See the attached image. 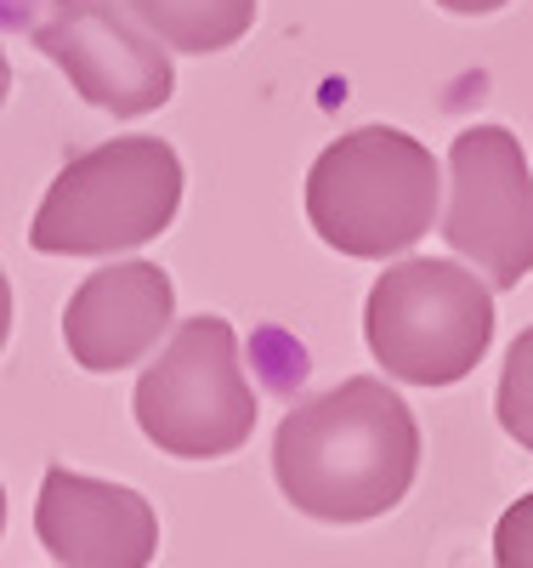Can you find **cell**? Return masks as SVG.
I'll list each match as a JSON object with an SVG mask.
<instances>
[{
	"label": "cell",
	"instance_id": "1",
	"mask_svg": "<svg viewBox=\"0 0 533 568\" xmlns=\"http://www.w3.org/2000/svg\"><path fill=\"white\" fill-rule=\"evenodd\" d=\"M420 471V426L398 387L352 375L324 398H301L273 433L284 500L318 524L386 517Z\"/></svg>",
	"mask_w": 533,
	"mask_h": 568
},
{
	"label": "cell",
	"instance_id": "2",
	"mask_svg": "<svg viewBox=\"0 0 533 568\" xmlns=\"http://www.w3.org/2000/svg\"><path fill=\"white\" fill-rule=\"evenodd\" d=\"M301 200L329 251L392 262L438 227L443 165L420 136L398 125H358L312 160Z\"/></svg>",
	"mask_w": 533,
	"mask_h": 568
},
{
	"label": "cell",
	"instance_id": "3",
	"mask_svg": "<svg viewBox=\"0 0 533 568\" xmlns=\"http://www.w3.org/2000/svg\"><path fill=\"white\" fill-rule=\"evenodd\" d=\"M182 160L165 136H109L74 154L34 211L40 256H120L160 240L182 211Z\"/></svg>",
	"mask_w": 533,
	"mask_h": 568
},
{
	"label": "cell",
	"instance_id": "4",
	"mask_svg": "<svg viewBox=\"0 0 533 568\" xmlns=\"http://www.w3.org/2000/svg\"><path fill=\"white\" fill-rule=\"evenodd\" d=\"M363 342L409 387H454L494 342V284L443 256H392L363 302Z\"/></svg>",
	"mask_w": 533,
	"mask_h": 568
},
{
	"label": "cell",
	"instance_id": "5",
	"mask_svg": "<svg viewBox=\"0 0 533 568\" xmlns=\"http://www.w3.org/2000/svg\"><path fill=\"white\" fill-rule=\"evenodd\" d=\"M136 426L176 460H222L256 433V393L238 364V336L216 313L176 324L136 382Z\"/></svg>",
	"mask_w": 533,
	"mask_h": 568
},
{
	"label": "cell",
	"instance_id": "6",
	"mask_svg": "<svg viewBox=\"0 0 533 568\" xmlns=\"http://www.w3.org/2000/svg\"><path fill=\"white\" fill-rule=\"evenodd\" d=\"M29 40L103 114L142 120L176 91L171 45L125 0H45V18L29 29Z\"/></svg>",
	"mask_w": 533,
	"mask_h": 568
},
{
	"label": "cell",
	"instance_id": "7",
	"mask_svg": "<svg viewBox=\"0 0 533 568\" xmlns=\"http://www.w3.org/2000/svg\"><path fill=\"white\" fill-rule=\"evenodd\" d=\"M443 240L494 291L533 273V165L505 125H465L454 136Z\"/></svg>",
	"mask_w": 533,
	"mask_h": 568
},
{
	"label": "cell",
	"instance_id": "8",
	"mask_svg": "<svg viewBox=\"0 0 533 568\" xmlns=\"http://www.w3.org/2000/svg\"><path fill=\"white\" fill-rule=\"evenodd\" d=\"M34 535L63 568H148L160 517L136 489L52 466L34 500Z\"/></svg>",
	"mask_w": 533,
	"mask_h": 568
},
{
	"label": "cell",
	"instance_id": "9",
	"mask_svg": "<svg viewBox=\"0 0 533 568\" xmlns=\"http://www.w3.org/2000/svg\"><path fill=\"white\" fill-rule=\"evenodd\" d=\"M176 318V284L154 262H109L96 267L63 307V342L80 369L114 375L125 364H142Z\"/></svg>",
	"mask_w": 533,
	"mask_h": 568
},
{
	"label": "cell",
	"instance_id": "10",
	"mask_svg": "<svg viewBox=\"0 0 533 568\" xmlns=\"http://www.w3.org/2000/svg\"><path fill=\"white\" fill-rule=\"evenodd\" d=\"M125 7L154 29L171 52H193V58L227 52V45H238L256 23V0H125Z\"/></svg>",
	"mask_w": 533,
	"mask_h": 568
},
{
	"label": "cell",
	"instance_id": "11",
	"mask_svg": "<svg viewBox=\"0 0 533 568\" xmlns=\"http://www.w3.org/2000/svg\"><path fill=\"white\" fill-rule=\"evenodd\" d=\"M494 415H500V426H505L522 449H533V324L522 329V336L511 342V353H505L500 393H494Z\"/></svg>",
	"mask_w": 533,
	"mask_h": 568
},
{
	"label": "cell",
	"instance_id": "12",
	"mask_svg": "<svg viewBox=\"0 0 533 568\" xmlns=\"http://www.w3.org/2000/svg\"><path fill=\"white\" fill-rule=\"evenodd\" d=\"M494 568H533V495L505 506L494 529Z\"/></svg>",
	"mask_w": 533,
	"mask_h": 568
},
{
	"label": "cell",
	"instance_id": "13",
	"mask_svg": "<svg viewBox=\"0 0 533 568\" xmlns=\"http://www.w3.org/2000/svg\"><path fill=\"white\" fill-rule=\"evenodd\" d=\"M443 12H460V18H482V12H500L505 0H438Z\"/></svg>",
	"mask_w": 533,
	"mask_h": 568
},
{
	"label": "cell",
	"instance_id": "14",
	"mask_svg": "<svg viewBox=\"0 0 533 568\" xmlns=\"http://www.w3.org/2000/svg\"><path fill=\"white\" fill-rule=\"evenodd\" d=\"M7 336H12V284L0 273V347H7Z\"/></svg>",
	"mask_w": 533,
	"mask_h": 568
},
{
	"label": "cell",
	"instance_id": "15",
	"mask_svg": "<svg viewBox=\"0 0 533 568\" xmlns=\"http://www.w3.org/2000/svg\"><path fill=\"white\" fill-rule=\"evenodd\" d=\"M7 91H12V63H7V52H0V109H7Z\"/></svg>",
	"mask_w": 533,
	"mask_h": 568
},
{
	"label": "cell",
	"instance_id": "16",
	"mask_svg": "<svg viewBox=\"0 0 533 568\" xmlns=\"http://www.w3.org/2000/svg\"><path fill=\"white\" fill-rule=\"evenodd\" d=\"M0 529H7V489H0Z\"/></svg>",
	"mask_w": 533,
	"mask_h": 568
}]
</instances>
